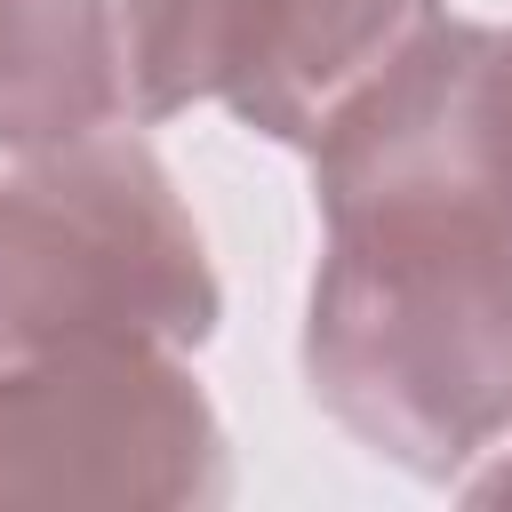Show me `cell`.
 Wrapping results in <instances>:
<instances>
[{
  "label": "cell",
  "instance_id": "1",
  "mask_svg": "<svg viewBox=\"0 0 512 512\" xmlns=\"http://www.w3.org/2000/svg\"><path fill=\"white\" fill-rule=\"evenodd\" d=\"M472 16H424L320 128L304 392L408 480H464L512 440V200L488 168Z\"/></svg>",
  "mask_w": 512,
  "mask_h": 512
},
{
  "label": "cell",
  "instance_id": "2",
  "mask_svg": "<svg viewBox=\"0 0 512 512\" xmlns=\"http://www.w3.org/2000/svg\"><path fill=\"white\" fill-rule=\"evenodd\" d=\"M216 320L208 240L128 120L0 160V344L200 352Z\"/></svg>",
  "mask_w": 512,
  "mask_h": 512
},
{
  "label": "cell",
  "instance_id": "3",
  "mask_svg": "<svg viewBox=\"0 0 512 512\" xmlns=\"http://www.w3.org/2000/svg\"><path fill=\"white\" fill-rule=\"evenodd\" d=\"M216 400L160 344H0V504H224Z\"/></svg>",
  "mask_w": 512,
  "mask_h": 512
},
{
  "label": "cell",
  "instance_id": "4",
  "mask_svg": "<svg viewBox=\"0 0 512 512\" xmlns=\"http://www.w3.org/2000/svg\"><path fill=\"white\" fill-rule=\"evenodd\" d=\"M424 16H440V0H120L128 120L152 128L208 104L312 152Z\"/></svg>",
  "mask_w": 512,
  "mask_h": 512
},
{
  "label": "cell",
  "instance_id": "5",
  "mask_svg": "<svg viewBox=\"0 0 512 512\" xmlns=\"http://www.w3.org/2000/svg\"><path fill=\"white\" fill-rule=\"evenodd\" d=\"M128 120L120 0H0V160Z\"/></svg>",
  "mask_w": 512,
  "mask_h": 512
},
{
  "label": "cell",
  "instance_id": "6",
  "mask_svg": "<svg viewBox=\"0 0 512 512\" xmlns=\"http://www.w3.org/2000/svg\"><path fill=\"white\" fill-rule=\"evenodd\" d=\"M480 128H488V168L496 192L512 200V24L488 32V72H480Z\"/></svg>",
  "mask_w": 512,
  "mask_h": 512
},
{
  "label": "cell",
  "instance_id": "7",
  "mask_svg": "<svg viewBox=\"0 0 512 512\" xmlns=\"http://www.w3.org/2000/svg\"><path fill=\"white\" fill-rule=\"evenodd\" d=\"M456 496H472V504H512V440H504L488 464H472V472L456 480Z\"/></svg>",
  "mask_w": 512,
  "mask_h": 512
}]
</instances>
